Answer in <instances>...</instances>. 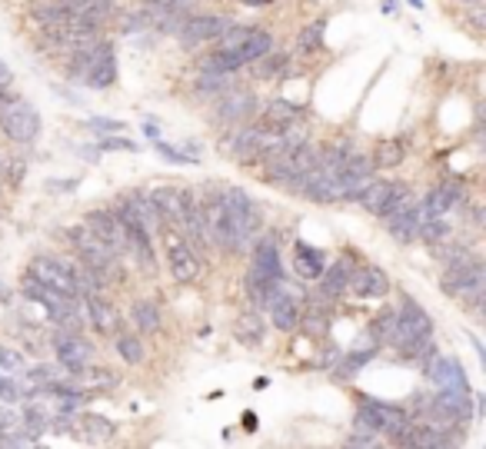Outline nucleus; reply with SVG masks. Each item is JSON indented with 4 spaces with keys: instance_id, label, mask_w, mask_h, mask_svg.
<instances>
[{
    "instance_id": "1",
    "label": "nucleus",
    "mask_w": 486,
    "mask_h": 449,
    "mask_svg": "<svg viewBox=\"0 0 486 449\" xmlns=\"http://www.w3.org/2000/svg\"><path fill=\"white\" fill-rule=\"evenodd\" d=\"M393 343H397L400 353L409 356V360H426L430 353H436L433 320H430V313L423 310L413 297L403 299V306H400V313H397V333H393Z\"/></svg>"
},
{
    "instance_id": "2",
    "label": "nucleus",
    "mask_w": 486,
    "mask_h": 449,
    "mask_svg": "<svg viewBox=\"0 0 486 449\" xmlns=\"http://www.w3.org/2000/svg\"><path fill=\"white\" fill-rule=\"evenodd\" d=\"M443 290H447L453 299H463V303H483V293H486V270L483 263L476 260V257H457V260L447 263V270H443Z\"/></svg>"
},
{
    "instance_id": "3",
    "label": "nucleus",
    "mask_w": 486,
    "mask_h": 449,
    "mask_svg": "<svg viewBox=\"0 0 486 449\" xmlns=\"http://www.w3.org/2000/svg\"><path fill=\"white\" fill-rule=\"evenodd\" d=\"M200 216H204L210 243H217V247L227 249V253H243V249H247V243H243V237L237 233V226H233L231 213L223 207L220 193H210V197L200 203Z\"/></svg>"
},
{
    "instance_id": "4",
    "label": "nucleus",
    "mask_w": 486,
    "mask_h": 449,
    "mask_svg": "<svg viewBox=\"0 0 486 449\" xmlns=\"http://www.w3.org/2000/svg\"><path fill=\"white\" fill-rule=\"evenodd\" d=\"M409 416L407 410L400 406H390V403H377V399H363V406L357 412V433H373V437H386L397 439L400 433H407Z\"/></svg>"
},
{
    "instance_id": "5",
    "label": "nucleus",
    "mask_w": 486,
    "mask_h": 449,
    "mask_svg": "<svg viewBox=\"0 0 486 449\" xmlns=\"http://www.w3.org/2000/svg\"><path fill=\"white\" fill-rule=\"evenodd\" d=\"M0 127L13 143H34L40 137V113L20 97H0Z\"/></svg>"
},
{
    "instance_id": "6",
    "label": "nucleus",
    "mask_w": 486,
    "mask_h": 449,
    "mask_svg": "<svg viewBox=\"0 0 486 449\" xmlns=\"http://www.w3.org/2000/svg\"><path fill=\"white\" fill-rule=\"evenodd\" d=\"M74 70L87 80V87L107 90L117 80L114 47H110V44H93V47H87V50H77V63H74Z\"/></svg>"
},
{
    "instance_id": "7",
    "label": "nucleus",
    "mask_w": 486,
    "mask_h": 449,
    "mask_svg": "<svg viewBox=\"0 0 486 449\" xmlns=\"http://www.w3.org/2000/svg\"><path fill=\"white\" fill-rule=\"evenodd\" d=\"M357 200L373 213V216H384L386 220L390 213H397V210H403L407 203H413V193H409L407 184H390V180H377V176H373L370 184H367V190H363Z\"/></svg>"
},
{
    "instance_id": "8",
    "label": "nucleus",
    "mask_w": 486,
    "mask_h": 449,
    "mask_svg": "<svg viewBox=\"0 0 486 449\" xmlns=\"http://www.w3.org/2000/svg\"><path fill=\"white\" fill-rule=\"evenodd\" d=\"M24 293L47 310V316H51L53 323L70 326V330H77V326H80V316H77V310H74V299H77V297H64V293H57V290L37 283L34 276H27V280H24Z\"/></svg>"
},
{
    "instance_id": "9",
    "label": "nucleus",
    "mask_w": 486,
    "mask_h": 449,
    "mask_svg": "<svg viewBox=\"0 0 486 449\" xmlns=\"http://www.w3.org/2000/svg\"><path fill=\"white\" fill-rule=\"evenodd\" d=\"M67 237H70L74 249L80 253V260L87 263L90 270H97L103 280H107V276L117 270V257L107 247H103V243L93 237V233H90L87 226H74V230H67Z\"/></svg>"
},
{
    "instance_id": "10",
    "label": "nucleus",
    "mask_w": 486,
    "mask_h": 449,
    "mask_svg": "<svg viewBox=\"0 0 486 449\" xmlns=\"http://www.w3.org/2000/svg\"><path fill=\"white\" fill-rule=\"evenodd\" d=\"M217 193H220V200H223L227 213H231L237 233L243 237V243H250L254 233L260 230V210H256V203L237 187H223V190H217Z\"/></svg>"
},
{
    "instance_id": "11",
    "label": "nucleus",
    "mask_w": 486,
    "mask_h": 449,
    "mask_svg": "<svg viewBox=\"0 0 486 449\" xmlns=\"http://www.w3.org/2000/svg\"><path fill=\"white\" fill-rule=\"evenodd\" d=\"M87 230L101 240L114 257H124V253H127V230H124V224H120L117 213H110V210L87 213Z\"/></svg>"
},
{
    "instance_id": "12",
    "label": "nucleus",
    "mask_w": 486,
    "mask_h": 449,
    "mask_svg": "<svg viewBox=\"0 0 486 449\" xmlns=\"http://www.w3.org/2000/svg\"><path fill=\"white\" fill-rule=\"evenodd\" d=\"M166 266H170V276H174L177 283H193V280L200 276V270H204L197 249L180 237H170V243H166Z\"/></svg>"
},
{
    "instance_id": "13",
    "label": "nucleus",
    "mask_w": 486,
    "mask_h": 449,
    "mask_svg": "<svg viewBox=\"0 0 486 449\" xmlns=\"http://www.w3.org/2000/svg\"><path fill=\"white\" fill-rule=\"evenodd\" d=\"M30 276H34L37 283H44V287L64 293V297H77L74 276L67 270V263H61L57 257H34V260H30Z\"/></svg>"
},
{
    "instance_id": "14",
    "label": "nucleus",
    "mask_w": 486,
    "mask_h": 449,
    "mask_svg": "<svg viewBox=\"0 0 486 449\" xmlns=\"http://www.w3.org/2000/svg\"><path fill=\"white\" fill-rule=\"evenodd\" d=\"M231 27L227 17H217V13H204V17H187L183 24H180V40L187 44V47H197V44H207V40H220L223 37V30Z\"/></svg>"
},
{
    "instance_id": "15",
    "label": "nucleus",
    "mask_w": 486,
    "mask_h": 449,
    "mask_svg": "<svg viewBox=\"0 0 486 449\" xmlns=\"http://www.w3.org/2000/svg\"><path fill=\"white\" fill-rule=\"evenodd\" d=\"M373 170H377L373 160L360 157V153H350L344 160V167H340V197L344 200L360 197L367 190V184L373 180Z\"/></svg>"
},
{
    "instance_id": "16",
    "label": "nucleus",
    "mask_w": 486,
    "mask_h": 449,
    "mask_svg": "<svg viewBox=\"0 0 486 449\" xmlns=\"http://www.w3.org/2000/svg\"><path fill=\"white\" fill-rule=\"evenodd\" d=\"M53 353H57L61 366L80 373L90 363V356H93V347H90L87 339H80L77 333H57V337H53Z\"/></svg>"
},
{
    "instance_id": "17",
    "label": "nucleus",
    "mask_w": 486,
    "mask_h": 449,
    "mask_svg": "<svg viewBox=\"0 0 486 449\" xmlns=\"http://www.w3.org/2000/svg\"><path fill=\"white\" fill-rule=\"evenodd\" d=\"M254 107H256V97L250 90L231 87V90H223V97L217 100V113H214V117H217L220 124H243Z\"/></svg>"
},
{
    "instance_id": "18",
    "label": "nucleus",
    "mask_w": 486,
    "mask_h": 449,
    "mask_svg": "<svg viewBox=\"0 0 486 449\" xmlns=\"http://www.w3.org/2000/svg\"><path fill=\"white\" fill-rule=\"evenodd\" d=\"M346 290H350L357 299H380V297H386L390 280H386V273L380 266H360L357 273H350Z\"/></svg>"
},
{
    "instance_id": "19",
    "label": "nucleus",
    "mask_w": 486,
    "mask_h": 449,
    "mask_svg": "<svg viewBox=\"0 0 486 449\" xmlns=\"http://www.w3.org/2000/svg\"><path fill=\"white\" fill-rule=\"evenodd\" d=\"M250 270L260 276H267L270 283H283V266H280V253H277V240L273 237L256 240L254 257H250Z\"/></svg>"
},
{
    "instance_id": "20",
    "label": "nucleus",
    "mask_w": 486,
    "mask_h": 449,
    "mask_svg": "<svg viewBox=\"0 0 486 449\" xmlns=\"http://www.w3.org/2000/svg\"><path fill=\"white\" fill-rule=\"evenodd\" d=\"M267 310H270L273 330H280V333H290V330L300 323V306H296V299L290 297L287 290H277V293L267 299Z\"/></svg>"
},
{
    "instance_id": "21",
    "label": "nucleus",
    "mask_w": 486,
    "mask_h": 449,
    "mask_svg": "<svg viewBox=\"0 0 486 449\" xmlns=\"http://www.w3.org/2000/svg\"><path fill=\"white\" fill-rule=\"evenodd\" d=\"M350 273H353V270H350V257H340L333 266H323V273H320V299L323 303L344 297Z\"/></svg>"
},
{
    "instance_id": "22",
    "label": "nucleus",
    "mask_w": 486,
    "mask_h": 449,
    "mask_svg": "<svg viewBox=\"0 0 486 449\" xmlns=\"http://www.w3.org/2000/svg\"><path fill=\"white\" fill-rule=\"evenodd\" d=\"M426 373L440 389H470L466 376H463V366L457 360H450V356H436L433 353V363H430Z\"/></svg>"
},
{
    "instance_id": "23",
    "label": "nucleus",
    "mask_w": 486,
    "mask_h": 449,
    "mask_svg": "<svg viewBox=\"0 0 486 449\" xmlns=\"http://www.w3.org/2000/svg\"><path fill=\"white\" fill-rule=\"evenodd\" d=\"M384 224H386V230L393 233V240H400V243H409V240L420 233V207H417V203H407L403 210L390 213Z\"/></svg>"
},
{
    "instance_id": "24",
    "label": "nucleus",
    "mask_w": 486,
    "mask_h": 449,
    "mask_svg": "<svg viewBox=\"0 0 486 449\" xmlns=\"http://www.w3.org/2000/svg\"><path fill=\"white\" fill-rule=\"evenodd\" d=\"M294 266H296V276H304V280H320L327 260H323L320 249L307 247V243H296V249H294Z\"/></svg>"
},
{
    "instance_id": "25",
    "label": "nucleus",
    "mask_w": 486,
    "mask_h": 449,
    "mask_svg": "<svg viewBox=\"0 0 486 449\" xmlns=\"http://www.w3.org/2000/svg\"><path fill=\"white\" fill-rule=\"evenodd\" d=\"M87 316H90V323L97 326V333H107V337L117 333V326H120L117 323V310L107 303V299L97 297V293H90L87 297Z\"/></svg>"
},
{
    "instance_id": "26",
    "label": "nucleus",
    "mask_w": 486,
    "mask_h": 449,
    "mask_svg": "<svg viewBox=\"0 0 486 449\" xmlns=\"http://www.w3.org/2000/svg\"><path fill=\"white\" fill-rule=\"evenodd\" d=\"M273 47V37H270L267 30H256V27H250V34L237 44V47H231V50H237V57H240L243 63H250V61H256V57H263L267 50Z\"/></svg>"
},
{
    "instance_id": "27",
    "label": "nucleus",
    "mask_w": 486,
    "mask_h": 449,
    "mask_svg": "<svg viewBox=\"0 0 486 449\" xmlns=\"http://www.w3.org/2000/svg\"><path fill=\"white\" fill-rule=\"evenodd\" d=\"M294 120H300V107L287 103V100H273L267 110H263V120H260V124L270 127V130H283V127L294 124Z\"/></svg>"
},
{
    "instance_id": "28",
    "label": "nucleus",
    "mask_w": 486,
    "mask_h": 449,
    "mask_svg": "<svg viewBox=\"0 0 486 449\" xmlns=\"http://www.w3.org/2000/svg\"><path fill=\"white\" fill-rule=\"evenodd\" d=\"M80 429H84V437H87L90 443H107V439H114L117 433L114 423L97 416V412H84V416H80Z\"/></svg>"
},
{
    "instance_id": "29",
    "label": "nucleus",
    "mask_w": 486,
    "mask_h": 449,
    "mask_svg": "<svg viewBox=\"0 0 486 449\" xmlns=\"http://www.w3.org/2000/svg\"><path fill=\"white\" fill-rule=\"evenodd\" d=\"M130 320H134V326H137L141 333H154L157 326H160V310H157L150 299H137V303L130 306Z\"/></svg>"
},
{
    "instance_id": "30",
    "label": "nucleus",
    "mask_w": 486,
    "mask_h": 449,
    "mask_svg": "<svg viewBox=\"0 0 486 449\" xmlns=\"http://www.w3.org/2000/svg\"><path fill=\"white\" fill-rule=\"evenodd\" d=\"M263 330H267V326L260 323L256 313H247V316L237 320V339L247 343V347H260V343H263Z\"/></svg>"
},
{
    "instance_id": "31",
    "label": "nucleus",
    "mask_w": 486,
    "mask_h": 449,
    "mask_svg": "<svg viewBox=\"0 0 486 449\" xmlns=\"http://www.w3.org/2000/svg\"><path fill=\"white\" fill-rule=\"evenodd\" d=\"M27 380H30L34 387L57 389L61 383H64V373H61V366H47V363H40V366H30V370H27Z\"/></svg>"
},
{
    "instance_id": "32",
    "label": "nucleus",
    "mask_w": 486,
    "mask_h": 449,
    "mask_svg": "<svg viewBox=\"0 0 486 449\" xmlns=\"http://www.w3.org/2000/svg\"><path fill=\"white\" fill-rule=\"evenodd\" d=\"M243 61L237 57V50H223L220 47L217 53H210V61L204 63V70H214V74H233V70H240Z\"/></svg>"
},
{
    "instance_id": "33",
    "label": "nucleus",
    "mask_w": 486,
    "mask_h": 449,
    "mask_svg": "<svg viewBox=\"0 0 486 449\" xmlns=\"http://www.w3.org/2000/svg\"><path fill=\"white\" fill-rule=\"evenodd\" d=\"M254 63V74L260 77V80H267V77H277V74H283V67H287V57L283 53H263V57H256V61H250Z\"/></svg>"
},
{
    "instance_id": "34",
    "label": "nucleus",
    "mask_w": 486,
    "mask_h": 449,
    "mask_svg": "<svg viewBox=\"0 0 486 449\" xmlns=\"http://www.w3.org/2000/svg\"><path fill=\"white\" fill-rule=\"evenodd\" d=\"M403 143L400 140H380V147H377V163L373 167H400L403 163Z\"/></svg>"
},
{
    "instance_id": "35",
    "label": "nucleus",
    "mask_w": 486,
    "mask_h": 449,
    "mask_svg": "<svg viewBox=\"0 0 486 449\" xmlns=\"http://www.w3.org/2000/svg\"><path fill=\"white\" fill-rule=\"evenodd\" d=\"M370 333L380 339V343H390V339H393V333H397V313H393V310H380V316H373Z\"/></svg>"
},
{
    "instance_id": "36",
    "label": "nucleus",
    "mask_w": 486,
    "mask_h": 449,
    "mask_svg": "<svg viewBox=\"0 0 486 449\" xmlns=\"http://www.w3.org/2000/svg\"><path fill=\"white\" fill-rule=\"evenodd\" d=\"M231 87H233L231 74H214V70H207V74L193 84L197 94H223V90H231Z\"/></svg>"
},
{
    "instance_id": "37",
    "label": "nucleus",
    "mask_w": 486,
    "mask_h": 449,
    "mask_svg": "<svg viewBox=\"0 0 486 449\" xmlns=\"http://www.w3.org/2000/svg\"><path fill=\"white\" fill-rule=\"evenodd\" d=\"M320 44H323V20L310 24L307 30H300V37H296V47L304 50V53H310V50H320Z\"/></svg>"
},
{
    "instance_id": "38",
    "label": "nucleus",
    "mask_w": 486,
    "mask_h": 449,
    "mask_svg": "<svg viewBox=\"0 0 486 449\" xmlns=\"http://www.w3.org/2000/svg\"><path fill=\"white\" fill-rule=\"evenodd\" d=\"M370 360H373V349H360V353H350V356L344 360V366L336 370V376H340V380H346V376H353L360 366H363V363H370Z\"/></svg>"
},
{
    "instance_id": "39",
    "label": "nucleus",
    "mask_w": 486,
    "mask_h": 449,
    "mask_svg": "<svg viewBox=\"0 0 486 449\" xmlns=\"http://www.w3.org/2000/svg\"><path fill=\"white\" fill-rule=\"evenodd\" d=\"M117 353H120L127 363H141L143 360L141 339H134V337H117Z\"/></svg>"
},
{
    "instance_id": "40",
    "label": "nucleus",
    "mask_w": 486,
    "mask_h": 449,
    "mask_svg": "<svg viewBox=\"0 0 486 449\" xmlns=\"http://www.w3.org/2000/svg\"><path fill=\"white\" fill-rule=\"evenodd\" d=\"M0 366H4L7 373H17V370H24V356H20L17 349L0 347Z\"/></svg>"
},
{
    "instance_id": "41",
    "label": "nucleus",
    "mask_w": 486,
    "mask_h": 449,
    "mask_svg": "<svg viewBox=\"0 0 486 449\" xmlns=\"http://www.w3.org/2000/svg\"><path fill=\"white\" fill-rule=\"evenodd\" d=\"M90 127H93V130H107V134H114V130H124V124H120V120H101V117H97V120H90Z\"/></svg>"
},
{
    "instance_id": "42",
    "label": "nucleus",
    "mask_w": 486,
    "mask_h": 449,
    "mask_svg": "<svg viewBox=\"0 0 486 449\" xmlns=\"http://www.w3.org/2000/svg\"><path fill=\"white\" fill-rule=\"evenodd\" d=\"M11 84H13V74H11V67L0 61V94H7L11 90Z\"/></svg>"
},
{
    "instance_id": "43",
    "label": "nucleus",
    "mask_w": 486,
    "mask_h": 449,
    "mask_svg": "<svg viewBox=\"0 0 486 449\" xmlns=\"http://www.w3.org/2000/svg\"><path fill=\"white\" fill-rule=\"evenodd\" d=\"M307 323H310V330H317V333H320L323 323H327V320H323V310H320V306H313V310H310Z\"/></svg>"
},
{
    "instance_id": "44",
    "label": "nucleus",
    "mask_w": 486,
    "mask_h": 449,
    "mask_svg": "<svg viewBox=\"0 0 486 449\" xmlns=\"http://www.w3.org/2000/svg\"><path fill=\"white\" fill-rule=\"evenodd\" d=\"M0 399H7V403L17 399V387H13L11 380H0Z\"/></svg>"
},
{
    "instance_id": "45",
    "label": "nucleus",
    "mask_w": 486,
    "mask_h": 449,
    "mask_svg": "<svg viewBox=\"0 0 486 449\" xmlns=\"http://www.w3.org/2000/svg\"><path fill=\"white\" fill-rule=\"evenodd\" d=\"M243 426H247V433H254V429H256V416H254V412H247V416H243Z\"/></svg>"
},
{
    "instance_id": "46",
    "label": "nucleus",
    "mask_w": 486,
    "mask_h": 449,
    "mask_svg": "<svg viewBox=\"0 0 486 449\" xmlns=\"http://www.w3.org/2000/svg\"><path fill=\"white\" fill-rule=\"evenodd\" d=\"M250 7H263V4H277V0H247Z\"/></svg>"
},
{
    "instance_id": "47",
    "label": "nucleus",
    "mask_w": 486,
    "mask_h": 449,
    "mask_svg": "<svg viewBox=\"0 0 486 449\" xmlns=\"http://www.w3.org/2000/svg\"><path fill=\"white\" fill-rule=\"evenodd\" d=\"M409 4H413V7H423V4H420V0H409Z\"/></svg>"
}]
</instances>
